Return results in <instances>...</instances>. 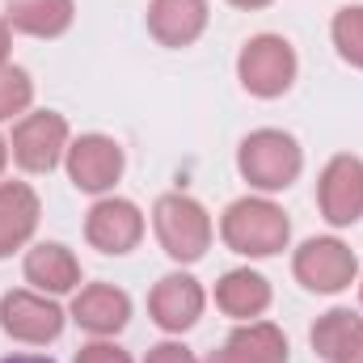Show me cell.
Segmentation results:
<instances>
[{"mask_svg": "<svg viewBox=\"0 0 363 363\" xmlns=\"http://www.w3.org/2000/svg\"><path fill=\"white\" fill-rule=\"evenodd\" d=\"M9 47H13V30H9V21L0 17V68L9 64Z\"/></svg>", "mask_w": 363, "mask_h": 363, "instance_id": "25", "label": "cell"}, {"mask_svg": "<svg viewBox=\"0 0 363 363\" xmlns=\"http://www.w3.org/2000/svg\"><path fill=\"white\" fill-rule=\"evenodd\" d=\"M9 157H13V152H9V140L0 135V174H4V165H9Z\"/></svg>", "mask_w": 363, "mask_h": 363, "instance_id": "29", "label": "cell"}, {"mask_svg": "<svg viewBox=\"0 0 363 363\" xmlns=\"http://www.w3.org/2000/svg\"><path fill=\"white\" fill-rule=\"evenodd\" d=\"M207 21H211L207 0H148V34L169 51L199 43Z\"/></svg>", "mask_w": 363, "mask_h": 363, "instance_id": "13", "label": "cell"}, {"mask_svg": "<svg viewBox=\"0 0 363 363\" xmlns=\"http://www.w3.org/2000/svg\"><path fill=\"white\" fill-rule=\"evenodd\" d=\"M64 321H68V313L55 304V296H43L34 287H13L0 296V330L13 342L47 347L64 334Z\"/></svg>", "mask_w": 363, "mask_h": 363, "instance_id": "7", "label": "cell"}, {"mask_svg": "<svg viewBox=\"0 0 363 363\" xmlns=\"http://www.w3.org/2000/svg\"><path fill=\"white\" fill-rule=\"evenodd\" d=\"M233 9H245V13H258V9H271L274 0H228Z\"/></svg>", "mask_w": 363, "mask_h": 363, "instance_id": "26", "label": "cell"}, {"mask_svg": "<svg viewBox=\"0 0 363 363\" xmlns=\"http://www.w3.org/2000/svg\"><path fill=\"white\" fill-rule=\"evenodd\" d=\"M43 203L30 182H0V258L26 250L38 233Z\"/></svg>", "mask_w": 363, "mask_h": 363, "instance_id": "14", "label": "cell"}, {"mask_svg": "<svg viewBox=\"0 0 363 363\" xmlns=\"http://www.w3.org/2000/svg\"><path fill=\"white\" fill-rule=\"evenodd\" d=\"M203 308H207V291H203V283L194 274H186V271L161 274L152 283V291H148V317L165 334L194 330L199 317H203Z\"/></svg>", "mask_w": 363, "mask_h": 363, "instance_id": "11", "label": "cell"}, {"mask_svg": "<svg viewBox=\"0 0 363 363\" xmlns=\"http://www.w3.org/2000/svg\"><path fill=\"white\" fill-rule=\"evenodd\" d=\"M85 241L97 254H106V258L131 254L144 241V211L131 199L101 194L89 207V216H85Z\"/></svg>", "mask_w": 363, "mask_h": 363, "instance_id": "9", "label": "cell"}, {"mask_svg": "<svg viewBox=\"0 0 363 363\" xmlns=\"http://www.w3.org/2000/svg\"><path fill=\"white\" fill-rule=\"evenodd\" d=\"M0 363H55L51 355H9V359H0Z\"/></svg>", "mask_w": 363, "mask_h": 363, "instance_id": "27", "label": "cell"}, {"mask_svg": "<svg viewBox=\"0 0 363 363\" xmlns=\"http://www.w3.org/2000/svg\"><path fill=\"white\" fill-rule=\"evenodd\" d=\"M30 106H34V77L17 64H4L0 68V123L30 114Z\"/></svg>", "mask_w": 363, "mask_h": 363, "instance_id": "21", "label": "cell"}, {"mask_svg": "<svg viewBox=\"0 0 363 363\" xmlns=\"http://www.w3.org/2000/svg\"><path fill=\"white\" fill-rule=\"evenodd\" d=\"M21 274L34 291L43 296H68L81 287V262L68 245L60 241H38L26 250V262H21Z\"/></svg>", "mask_w": 363, "mask_h": 363, "instance_id": "15", "label": "cell"}, {"mask_svg": "<svg viewBox=\"0 0 363 363\" xmlns=\"http://www.w3.org/2000/svg\"><path fill=\"white\" fill-rule=\"evenodd\" d=\"M330 38H334V47H338V55H342L351 68L363 72V4H342V9L334 13Z\"/></svg>", "mask_w": 363, "mask_h": 363, "instance_id": "20", "label": "cell"}, {"mask_svg": "<svg viewBox=\"0 0 363 363\" xmlns=\"http://www.w3.org/2000/svg\"><path fill=\"white\" fill-rule=\"evenodd\" d=\"M296 72H300V60H296V47L283 34H254L237 55L241 89L250 97H262V101L283 97L296 85Z\"/></svg>", "mask_w": 363, "mask_h": 363, "instance_id": "4", "label": "cell"}, {"mask_svg": "<svg viewBox=\"0 0 363 363\" xmlns=\"http://www.w3.org/2000/svg\"><path fill=\"white\" fill-rule=\"evenodd\" d=\"M363 338V317L355 308H330L325 317H317V325L308 330V342L321 363H342L347 351Z\"/></svg>", "mask_w": 363, "mask_h": 363, "instance_id": "18", "label": "cell"}, {"mask_svg": "<svg viewBox=\"0 0 363 363\" xmlns=\"http://www.w3.org/2000/svg\"><path fill=\"white\" fill-rule=\"evenodd\" d=\"M220 237H224V245L233 250V254H241V258H274V254H283L287 250V241H291V220H287V211L271 203V199H254V194H245V199H237V203H228L224 207V216H220Z\"/></svg>", "mask_w": 363, "mask_h": 363, "instance_id": "1", "label": "cell"}, {"mask_svg": "<svg viewBox=\"0 0 363 363\" xmlns=\"http://www.w3.org/2000/svg\"><path fill=\"white\" fill-rule=\"evenodd\" d=\"M144 363H199V359H194V351L182 347V342H157Z\"/></svg>", "mask_w": 363, "mask_h": 363, "instance_id": "23", "label": "cell"}, {"mask_svg": "<svg viewBox=\"0 0 363 363\" xmlns=\"http://www.w3.org/2000/svg\"><path fill=\"white\" fill-rule=\"evenodd\" d=\"M291 274L300 287H308L317 296H338L351 283H359V258L338 237H308L291 254Z\"/></svg>", "mask_w": 363, "mask_h": 363, "instance_id": "5", "label": "cell"}, {"mask_svg": "<svg viewBox=\"0 0 363 363\" xmlns=\"http://www.w3.org/2000/svg\"><path fill=\"white\" fill-rule=\"evenodd\" d=\"M228 342L258 363H287V338H283V330L274 321H262V317L258 321H241L228 334Z\"/></svg>", "mask_w": 363, "mask_h": 363, "instance_id": "19", "label": "cell"}, {"mask_svg": "<svg viewBox=\"0 0 363 363\" xmlns=\"http://www.w3.org/2000/svg\"><path fill=\"white\" fill-rule=\"evenodd\" d=\"M342 363H363V338L351 347V351H347V359H342Z\"/></svg>", "mask_w": 363, "mask_h": 363, "instance_id": "28", "label": "cell"}, {"mask_svg": "<svg viewBox=\"0 0 363 363\" xmlns=\"http://www.w3.org/2000/svg\"><path fill=\"white\" fill-rule=\"evenodd\" d=\"M359 304H363V279H359Z\"/></svg>", "mask_w": 363, "mask_h": 363, "instance_id": "30", "label": "cell"}, {"mask_svg": "<svg viewBox=\"0 0 363 363\" xmlns=\"http://www.w3.org/2000/svg\"><path fill=\"white\" fill-rule=\"evenodd\" d=\"M317 207L325 216V224L334 228H351L363 220V161L351 152H338L325 161L321 178H317Z\"/></svg>", "mask_w": 363, "mask_h": 363, "instance_id": "10", "label": "cell"}, {"mask_svg": "<svg viewBox=\"0 0 363 363\" xmlns=\"http://www.w3.org/2000/svg\"><path fill=\"white\" fill-rule=\"evenodd\" d=\"M300 169H304V152H300L291 131L258 127L237 148V174L250 182L254 190H262V194L287 190L291 182L300 178Z\"/></svg>", "mask_w": 363, "mask_h": 363, "instance_id": "2", "label": "cell"}, {"mask_svg": "<svg viewBox=\"0 0 363 363\" xmlns=\"http://www.w3.org/2000/svg\"><path fill=\"white\" fill-rule=\"evenodd\" d=\"M68 317L93 338H114L131 321V296L114 283H85L72 291Z\"/></svg>", "mask_w": 363, "mask_h": 363, "instance_id": "12", "label": "cell"}, {"mask_svg": "<svg viewBox=\"0 0 363 363\" xmlns=\"http://www.w3.org/2000/svg\"><path fill=\"white\" fill-rule=\"evenodd\" d=\"M64 165H68V182L85 194H106L114 190V182L123 178L127 169V157H123V144L114 135H101V131H89V135H77L64 152Z\"/></svg>", "mask_w": 363, "mask_h": 363, "instance_id": "8", "label": "cell"}, {"mask_svg": "<svg viewBox=\"0 0 363 363\" xmlns=\"http://www.w3.org/2000/svg\"><path fill=\"white\" fill-rule=\"evenodd\" d=\"M152 233L178 267L199 262L211 250V216L199 199H190L182 190H169L152 203Z\"/></svg>", "mask_w": 363, "mask_h": 363, "instance_id": "3", "label": "cell"}, {"mask_svg": "<svg viewBox=\"0 0 363 363\" xmlns=\"http://www.w3.org/2000/svg\"><path fill=\"white\" fill-rule=\"evenodd\" d=\"M207 363H258V359H250L245 351H237L233 342H224L220 351H211V355H207Z\"/></svg>", "mask_w": 363, "mask_h": 363, "instance_id": "24", "label": "cell"}, {"mask_svg": "<svg viewBox=\"0 0 363 363\" xmlns=\"http://www.w3.org/2000/svg\"><path fill=\"white\" fill-rule=\"evenodd\" d=\"M274 291L271 279L250 267H237V271H224L216 279V308L233 321H258L267 308H271Z\"/></svg>", "mask_w": 363, "mask_h": 363, "instance_id": "16", "label": "cell"}, {"mask_svg": "<svg viewBox=\"0 0 363 363\" xmlns=\"http://www.w3.org/2000/svg\"><path fill=\"white\" fill-rule=\"evenodd\" d=\"M13 34L26 38H60L77 21V0H4V13Z\"/></svg>", "mask_w": 363, "mask_h": 363, "instance_id": "17", "label": "cell"}, {"mask_svg": "<svg viewBox=\"0 0 363 363\" xmlns=\"http://www.w3.org/2000/svg\"><path fill=\"white\" fill-rule=\"evenodd\" d=\"M77 363H135L118 342H110V338H93L85 342L81 351H77Z\"/></svg>", "mask_w": 363, "mask_h": 363, "instance_id": "22", "label": "cell"}, {"mask_svg": "<svg viewBox=\"0 0 363 363\" xmlns=\"http://www.w3.org/2000/svg\"><path fill=\"white\" fill-rule=\"evenodd\" d=\"M72 144V127L60 110H30L17 118L13 127V140H9V152L17 161V169L26 174H51L64 152Z\"/></svg>", "mask_w": 363, "mask_h": 363, "instance_id": "6", "label": "cell"}]
</instances>
